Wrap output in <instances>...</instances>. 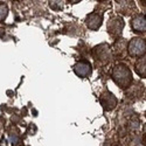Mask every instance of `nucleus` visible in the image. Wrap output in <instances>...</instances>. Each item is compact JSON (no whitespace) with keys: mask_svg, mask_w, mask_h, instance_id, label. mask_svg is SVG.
Returning <instances> with one entry per match:
<instances>
[{"mask_svg":"<svg viewBox=\"0 0 146 146\" xmlns=\"http://www.w3.org/2000/svg\"><path fill=\"white\" fill-rule=\"evenodd\" d=\"M112 80L119 88H129L133 81L132 71L125 63H118L112 70Z\"/></svg>","mask_w":146,"mask_h":146,"instance_id":"obj_1","label":"nucleus"},{"mask_svg":"<svg viewBox=\"0 0 146 146\" xmlns=\"http://www.w3.org/2000/svg\"><path fill=\"white\" fill-rule=\"evenodd\" d=\"M146 52V42L141 38H133L127 43V53L131 57H143Z\"/></svg>","mask_w":146,"mask_h":146,"instance_id":"obj_2","label":"nucleus"},{"mask_svg":"<svg viewBox=\"0 0 146 146\" xmlns=\"http://www.w3.org/2000/svg\"><path fill=\"white\" fill-rule=\"evenodd\" d=\"M94 57L102 63H108L112 58V50L108 43H101L94 48Z\"/></svg>","mask_w":146,"mask_h":146,"instance_id":"obj_3","label":"nucleus"},{"mask_svg":"<svg viewBox=\"0 0 146 146\" xmlns=\"http://www.w3.org/2000/svg\"><path fill=\"white\" fill-rule=\"evenodd\" d=\"M125 22L121 17H112L109 19L106 23V31L112 36H120L123 33Z\"/></svg>","mask_w":146,"mask_h":146,"instance_id":"obj_4","label":"nucleus"},{"mask_svg":"<svg viewBox=\"0 0 146 146\" xmlns=\"http://www.w3.org/2000/svg\"><path fill=\"white\" fill-rule=\"evenodd\" d=\"M74 72L81 78L89 77L92 72V68H91L90 62L89 61H86V60H81L78 62H76L74 66Z\"/></svg>","mask_w":146,"mask_h":146,"instance_id":"obj_5","label":"nucleus"},{"mask_svg":"<svg viewBox=\"0 0 146 146\" xmlns=\"http://www.w3.org/2000/svg\"><path fill=\"white\" fill-rule=\"evenodd\" d=\"M100 103H101V105L103 106L104 110L111 111V110H113V109L117 106L118 101H117L116 96H115L112 92L105 91V92H103V94L101 95V97H100Z\"/></svg>","mask_w":146,"mask_h":146,"instance_id":"obj_6","label":"nucleus"},{"mask_svg":"<svg viewBox=\"0 0 146 146\" xmlns=\"http://www.w3.org/2000/svg\"><path fill=\"white\" fill-rule=\"evenodd\" d=\"M102 23H103V17L97 13V12H92L86 19V25L91 31H97L102 26Z\"/></svg>","mask_w":146,"mask_h":146,"instance_id":"obj_7","label":"nucleus"},{"mask_svg":"<svg viewBox=\"0 0 146 146\" xmlns=\"http://www.w3.org/2000/svg\"><path fill=\"white\" fill-rule=\"evenodd\" d=\"M131 27L136 33H145L146 31V20L145 14H136L131 20Z\"/></svg>","mask_w":146,"mask_h":146,"instance_id":"obj_8","label":"nucleus"},{"mask_svg":"<svg viewBox=\"0 0 146 146\" xmlns=\"http://www.w3.org/2000/svg\"><path fill=\"white\" fill-rule=\"evenodd\" d=\"M127 52V43L124 39H119L113 43V54L116 57H124Z\"/></svg>","mask_w":146,"mask_h":146,"instance_id":"obj_9","label":"nucleus"},{"mask_svg":"<svg viewBox=\"0 0 146 146\" xmlns=\"http://www.w3.org/2000/svg\"><path fill=\"white\" fill-rule=\"evenodd\" d=\"M135 70L140 77H144V78L146 77V60H145V56L139 57L136 61Z\"/></svg>","mask_w":146,"mask_h":146,"instance_id":"obj_10","label":"nucleus"},{"mask_svg":"<svg viewBox=\"0 0 146 146\" xmlns=\"http://www.w3.org/2000/svg\"><path fill=\"white\" fill-rule=\"evenodd\" d=\"M119 7L118 9L120 11L121 14H125V15H129L131 14V11L135 8V4L133 1H117Z\"/></svg>","mask_w":146,"mask_h":146,"instance_id":"obj_11","label":"nucleus"},{"mask_svg":"<svg viewBox=\"0 0 146 146\" xmlns=\"http://www.w3.org/2000/svg\"><path fill=\"white\" fill-rule=\"evenodd\" d=\"M7 14H8V7H7V5L4 4V3H0V22L4 21L7 18Z\"/></svg>","mask_w":146,"mask_h":146,"instance_id":"obj_12","label":"nucleus"},{"mask_svg":"<svg viewBox=\"0 0 146 146\" xmlns=\"http://www.w3.org/2000/svg\"><path fill=\"white\" fill-rule=\"evenodd\" d=\"M0 33H4V29L3 28H0Z\"/></svg>","mask_w":146,"mask_h":146,"instance_id":"obj_13","label":"nucleus"}]
</instances>
